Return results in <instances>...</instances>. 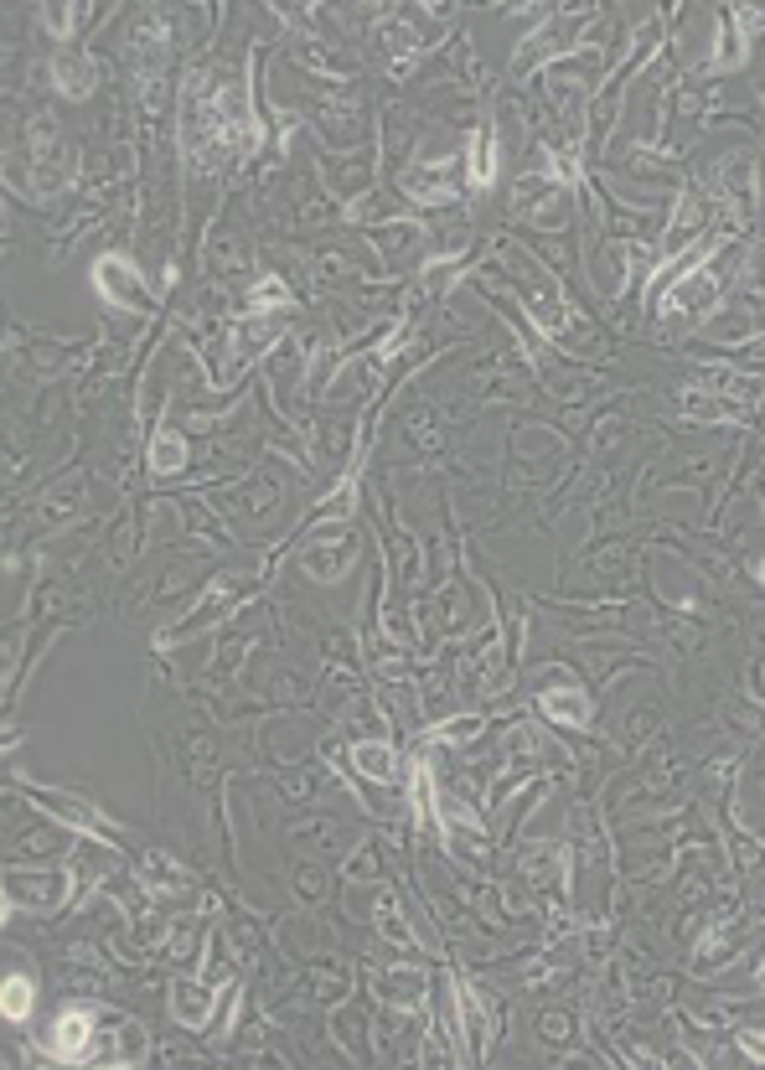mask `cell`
I'll return each instance as SVG.
<instances>
[{
	"label": "cell",
	"instance_id": "obj_13",
	"mask_svg": "<svg viewBox=\"0 0 765 1070\" xmlns=\"http://www.w3.org/2000/svg\"><path fill=\"white\" fill-rule=\"evenodd\" d=\"M740 1045H745L755 1060H765V1039H755V1034H740Z\"/></svg>",
	"mask_w": 765,
	"mask_h": 1070
},
{
	"label": "cell",
	"instance_id": "obj_3",
	"mask_svg": "<svg viewBox=\"0 0 765 1070\" xmlns=\"http://www.w3.org/2000/svg\"><path fill=\"white\" fill-rule=\"evenodd\" d=\"M11 890H21V900L32 905V910H57V900L68 895V879L57 874V869L52 874H21V879L11 874Z\"/></svg>",
	"mask_w": 765,
	"mask_h": 1070
},
{
	"label": "cell",
	"instance_id": "obj_15",
	"mask_svg": "<svg viewBox=\"0 0 765 1070\" xmlns=\"http://www.w3.org/2000/svg\"><path fill=\"white\" fill-rule=\"evenodd\" d=\"M760 983H765V962H760Z\"/></svg>",
	"mask_w": 765,
	"mask_h": 1070
},
{
	"label": "cell",
	"instance_id": "obj_1",
	"mask_svg": "<svg viewBox=\"0 0 765 1070\" xmlns=\"http://www.w3.org/2000/svg\"><path fill=\"white\" fill-rule=\"evenodd\" d=\"M94 285H99L104 300L125 305V311H150V290H145L140 269H135L130 259H119V254L99 259V264H94Z\"/></svg>",
	"mask_w": 765,
	"mask_h": 1070
},
{
	"label": "cell",
	"instance_id": "obj_5",
	"mask_svg": "<svg viewBox=\"0 0 765 1070\" xmlns=\"http://www.w3.org/2000/svg\"><path fill=\"white\" fill-rule=\"evenodd\" d=\"M538 709L554 724H590V698L579 693V688H548L538 698Z\"/></svg>",
	"mask_w": 765,
	"mask_h": 1070
},
{
	"label": "cell",
	"instance_id": "obj_10",
	"mask_svg": "<svg viewBox=\"0 0 765 1070\" xmlns=\"http://www.w3.org/2000/svg\"><path fill=\"white\" fill-rule=\"evenodd\" d=\"M145 879L156 884V890H187V879H181V874H171V859H161V853H150V869H145Z\"/></svg>",
	"mask_w": 765,
	"mask_h": 1070
},
{
	"label": "cell",
	"instance_id": "obj_4",
	"mask_svg": "<svg viewBox=\"0 0 765 1070\" xmlns=\"http://www.w3.org/2000/svg\"><path fill=\"white\" fill-rule=\"evenodd\" d=\"M32 797L52 812V817H63V822H78L83 833H94V838H109V822L88 807V802H73V797H47V791H32Z\"/></svg>",
	"mask_w": 765,
	"mask_h": 1070
},
{
	"label": "cell",
	"instance_id": "obj_8",
	"mask_svg": "<svg viewBox=\"0 0 765 1070\" xmlns=\"http://www.w3.org/2000/svg\"><path fill=\"white\" fill-rule=\"evenodd\" d=\"M181 461H187V440H181L176 430H161V435H156V445H150V466H156V471L166 476V471H176Z\"/></svg>",
	"mask_w": 765,
	"mask_h": 1070
},
{
	"label": "cell",
	"instance_id": "obj_7",
	"mask_svg": "<svg viewBox=\"0 0 765 1070\" xmlns=\"http://www.w3.org/2000/svg\"><path fill=\"white\" fill-rule=\"evenodd\" d=\"M207 1008H212V993L197 988V983H181V988L171 993V1014H176L181 1024H192V1029L207 1019Z\"/></svg>",
	"mask_w": 765,
	"mask_h": 1070
},
{
	"label": "cell",
	"instance_id": "obj_14",
	"mask_svg": "<svg viewBox=\"0 0 765 1070\" xmlns=\"http://www.w3.org/2000/svg\"><path fill=\"white\" fill-rule=\"evenodd\" d=\"M755 574H760V585H765V559H760V569H755Z\"/></svg>",
	"mask_w": 765,
	"mask_h": 1070
},
{
	"label": "cell",
	"instance_id": "obj_2",
	"mask_svg": "<svg viewBox=\"0 0 765 1070\" xmlns=\"http://www.w3.org/2000/svg\"><path fill=\"white\" fill-rule=\"evenodd\" d=\"M94 1029V1008H63L57 1014V1024H52V1034H47V1045H52V1055L57 1060H68V1065H78V1060H94V1050H88V1034Z\"/></svg>",
	"mask_w": 765,
	"mask_h": 1070
},
{
	"label": "cell",
	"instance_id": "obj_9",
	"mask_svg": "<svg viewBox=\"0 0 765 1070\" xmlns=\"http://www.w3.org/2000/svg\"><path fill=\"white\" fill-rule=\"evenodd\" d=\"M352 760H357V766L373 776V781H393V755H388L383 745H357Z\"/></svg>",
	"mask_w": 765,
	"mask_h": 1070
},
{
	"label": "cell",
	"instance_id": "obj_11",
	"mask_svg": "<svg viewBox=\"0 0 765 1070\" xmlns=\"http://www.w3.org/2000/svg\"><path fill=\"white\" fill-rule=\"evenodd\" d=\"M378 921H383V931H388V936L409 941V931H404V921H399V905H393V900H383V905H378Z\"/></svg>",
	"mask_w": 765,
	"mask_h": 1070
},
{
	"label": "cell",
	"instance_id": "obj_6",
	"mask_svg": "<svg viewBox=\"0 0 765 1070\" xmlns=\"http://www.w3.org/2000/svg\"><path fill=\"white\" fill-rule=\"evenodd\" d=\"M32 1003H37V988H32V977H21V972H6V993H0V1008H6V1019H11V1024H21L26 1014H32Z\"/></svg>",
	"mask_w": 765,
	"mask_h": 1070
},
{
	"label": "cell",
	"instance_id": "obj_12",
	"mask_svg": "<svg viewBox=\"0 0 765 1070\" xmlns=\"http://www.w3.org/2000/svg\"><path fill=\"white\" fill-rule=\"evenodd\" d=\"M466 735H476V719H455L440 729V740H466Z\"/></svg>",
	"mask_w": 765,
	"mask_h": 1070
}]
</instances>
